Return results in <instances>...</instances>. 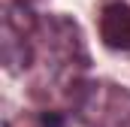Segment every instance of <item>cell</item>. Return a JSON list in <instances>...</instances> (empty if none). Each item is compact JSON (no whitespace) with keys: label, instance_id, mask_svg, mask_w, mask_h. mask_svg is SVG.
I'll return each instance as SVG.
<instances>
[{"label":"cell","instance_id":"6da1fadb","mask_svg":"<svg viewBox=\"0 0 130 127\" xmlns=\"http://www.w3.org/2000/svg\"><path fill=\"white\" fill-rule=\"evenodd\" d=\"M100 36H103L106 45L130 52V6L127 3H112V6L103 9Z\"/></svg>","mask_w":130,"mask_h":127},{"label":"cell","instance_id":"7a4b0ae2","mask_svg":"<svg viewBox=\"0 0 130 127\" xmlns=\"http://www.w3.org/2000/svg\"><path fill=\"white\" fill-rule=\"evenodd\" d=\"M42 127H64V118L58 112H45L42 115Z\"/></svg>","mask_w":130,"mask_h":127}]
</instances>
